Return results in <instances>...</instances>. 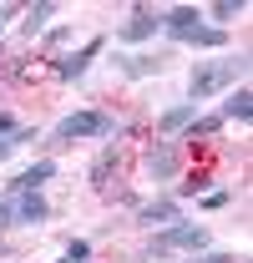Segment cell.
I'll return each instance as SVG.
<instances>
[{
  "mask_svg": "<svg viewBox=\"0 0 253 263\" xmlns=\"http://www.w3.org/2000/svg\"><path fill=\"white\" fill-rule=\"evenodd\" d=\"M183 46H192V51H223L228 46V31H213V26H192L188 35H177Z\"/></svg>",
  "mask_w": 253,
  "mask_h": 263,
  "instance_id": "cell-16",
  "label": "cell"
},
{
  "mask_svg": "<svg viewBox=\"0 0 253 263\" xmlns=\"http://www.w3.org/2000/svg\"><path fill=\"white\" fill-rule=\"evenodd\" d=\"M192 26H203V5H172V10H162V31L172 35H188Z\"/></svg>",
  "mask_w": 253,
  "mask_h": 263,
  "instance_id": "cell-12",
  "label": "cell"
},
{
  "mask_svg": "<svg viewBox=\"0 0 253 263\" xmlns=\"http://www.w3.org/2000/svg\"><path fill=\"white\" fill-rule=\"evenodd\" d=\"M5 132H15V117H10V111H0V137H5Z\"/></svg>",
  "mask_w": 253,
  "mask_h": 263,
  "instance_id": "cell-27",
  "label": "cell"
},
{
  "mask_svg": "<svg viewBox=\"0 0 253 263\" xmlns=\"http://www.w3.org/2000/svg\"><path fill=\"white\" fill-rule=\"evenodd\" d=\"M117 167H122V142H106V147L96 152V162L86 167V182H92V187H106Z\"/></svg>",
  "mask_w": 253,
  "mask_h": 263,
  "instance_id": "cell-11",
  "label": "cell"
},
{
  "mask_svg": "<svg viewBox=\"0 0 253 263\" xmlns=\"http://www.w3.org/2000/svg\"><path fill=\"white\" fill-rule=\"evenodd\" d=\"M243 71H248V56H223V61H197L188 76V101H213L218 91H228L233 81H243Z\"/></svg>",
  "mask_w": 253,
  "mask_h": 263,
  "instance_id": "cell-1",
  "label": "cell"
},
{
  "mask_svg": "<svg viewBox=\"0 0 253 263\" xmlns=\"http://www.w3.org/2000/svg\"><path fill=\"white\" fill-rule=\"evenodd\" d=\"M51 177H56V162H51V157H41V162H35V167H26V172H15V177L5 182V193H0V197H21V193H41V187H46Z\"/></svg>",
  "mask_w": 253,
  "mask_h": 263,
  "instance_id": "cell-8",
  "label": "cell"
},
{
  "mask_svg": "<svg viewBox=\"0 0 253 263\" xmlns=\"http://www.w3.org/2000/svg\"><path fill=\"white\" fill-rule=\"evenodd\" d=\"M223 127H228L223 117H197V122L183 132V142H218V137H223Z\"/></svg>",
  "mask_w": 253,
  "mask_h": 263,
  "instance_id": "cell-18",
  "label": "cell"
},
{
  "mask_svg": "<svg viewBox=\"0 0 253 263\" xmlns=\"http://www.w3.org/2000/svg\"><path fill=\"white\" fill-rule=\"evenodd\" d=\"M21 15H26V21H21V31H26V35H41V31H51V15H56V0H35V5H26Z\"/></svg>",
  "mask_w": 253,
  "mask_h": 263,
  "instance_id": "cell-15",
  "label": "cell"
},
{
  "mask_svg": "<svg viewBox=\"0 0 253 263\" xmlns=\"http://www.w3.org/2000/svg\"><path fill=\"white\" fill-rule=\"evenodd\" d=\"M208 248V228L203 223H172V228H157L152 238H147V248H142V258H172V253H203Z\"/></svg>",
  "mask_w": 253,
  "mask_h": 263,
  "instance_id": "cell-3",
  "label": "cell"
},
{
  "mask_svg": "<svg viewBox=\"0 0 253 263\" xmlns=\"http://www.w3.org/2000/svg\"><path fill=\"white\" fill-rule=\"evenodd\" d=\"M26 142H35V127H15V132H5V137H0V162H5L15 147H26Z\"/></svg>",
  "mask_w": 253,
  "mask_h": 263,
  "instance_id": "cell-20",
  "label": "cell"
},
{
  "mask_svg": "<svg viewBox=\"0 0 253 263\" xmlns=\"http://www.w3.org/2000/svg\"><path fill=\"white\" fill-rule=\"evenodd\" d=\"M61 258H66V263H86V258H92V243H86V238H71Z\"/></svg>",
  "mask_w": 253,
  "mask_h": 263,
  "instance_id": "cell-21",
  "label": "cell"
},
{
  "mask_svg": "<svg viewBox=\"0 0 253 263\" xmlns=\"http://www.w3.org/2000/svg\"><path fill=\"white\" fill-rule=\"evenodd\" d=\"M127 122H117V117H106V111H71V117H61L56 122V132H51V147H71V142H81V137H106V142H117V137H127Z\"/></svg>",
  "mask_w": 253,
  "mask_h": 263,
  "instance_id": "cell-2",
  "label": "cell"
},
{
  "mask_svg": "<svg viewBox=\"0 0 253 263\" xmlns=\"http://www.w3.org/2000/svg\"><path fill=\"white\" fill-rule=\"evenodd\" d=\"M117 71H122L127 81H142V76H157V71H162V56L132 51V56H117Z\"/></svg>",
  "mask_w": 253,
  "mask_h": 263,
  "instance_id": "cell-14",
  "label": "cell"
},
{
  "mask_svg": "<svg viewBox=\"0 0 253 263\" xmlns=\"http://www.w3.org/2000/svg\"><path fill=\"white\" fill-rule=\"evenodd\" d=\"M188 263H243V258H233V253H213V248H203V253H192Z\"/></svg>",
  "mask_w": 253,
  "mask_h": 263,
  "instance_id": "cell-23",
  "label": "cell"
},
{
  "mask_svg": "<svg viewBox=\"0 0 253 263\" xmlns=\"http://www.w3.org/2000/svg\"><path fill=\"white\" fill-rule=\"evenodd\" d=\"M106 51V35H92L86 46H76V51H61V56H51V71L61 76V81H81L86 71H92V61Z\"/></svg>",
  "mask_w": 253,
  "mask_h": 263,
  "instance_id": "cell-5",
  "label": "cell"
},
{
  "mask_svg": "<svg viewBox=\"0 0 253 263\" xmlns=\"http://www.w3.org/2000/svg\"><path fill=\"white\" fill-rule=\"evenodd\" d=\"M192 122H197V106H192V101H177V106L157 111V137H172V142H177Z\"/></svg>",
  "mask_w": 253,
  "mask_h": 263,
  "instance_id": "cell-10",
  "label": "cell"
},
{
  "mask_svg": "<svg viewBox=\"0 0 253 263\" xmlns=\"http://www.w3.org/2000/svg\"><path fill=\"white\" fill-rule=\"evenodd\" d=\"M21 10H26V5H0V31H5V26H10V21H15Z\"/></svg>",
  "mask_w": 253,
  "mask_h": 263,
  "instance_id": "cell-26",
  "label": "cell"
},
{
  "mask_svg": "<svg viewBox=\"0 0 253 263\" xmlns=\"http://www.w3.org/2000/svg\"><path fill=\"white\" fill-rule=\"evenodd\" d=\"M157 31H162V10H152V5H137L122 26H117V46H142V41H152Z\"/></svg>",
  "mask_w": 253,
  "mask_h": 263,
  "instance_id": "cell-6",
  "label": "cell"
},
{
  "mask_svg": "<svg viewBox=\"0 0 253 263\" xmlns=\"http://www.w3.org/2000/svg\"><path fill=\"white\" fill-rule=\"evenodd\" d=\"M183 223V202L177 197H152V202H137V228L157 233V228H172Z\"/></svg>",
  "mask_w": 253,
  "mask_h": 263,
  "instance_id": "cell-7",
  "label": "cell"
},
{
  "mask_svg": "<svg viewBox=\"0 0 253 263\" xmlns=\"http://www.w3.org/2000/svg\"><path fill=\"white\" fill-rule=\"evenodd\" d=\"M223 122H238V127H248V117H253V91L238 81V91H228L223 97V111H218Z\"/></svg>",
  "mask_w": 253,
  "mask_h": 263,
  "instance_id": "cell-13",
  "label": "cell"
},
{
  "mask_svg": "<svg viewBox=\"0 0 253 263\" xmlns=\"http://www.w3.org/2000/svg\"><path fill=\"white\" fill-rule=\"evenodd\" d=\"M15 228V208H10V197H0V233Z\"/></svg>",
  "mask_w": 253,
  "mask_h": 263,
  "instance_id": "cell-25",
  "label": "cell"
},
{
  "mask_svg": "<svg viewBox=\"0 0 253 263\" xmlns=\"http://www.w3.org/2000/svg\"><path fill=\"white\" fill-rule=\"evenodd\" d=\"M243 10H248V0H213L203 10V21H213V31H228V21H238Z\"/></svg>",
  "mask_w": 253,
  "mask_h": 263,
  "instance_id": "cell-17",
  "label": "cell"
},
{
  "mask_svg": "<svg viewBox=\"0 0 253 263\" xmlns=\"http://www.w3.org/2000/svg\"><path fill=\"white\" fill-rule=\"evenodd\" d=\"M10 208H15V228H41L51 218L46 193H21V197H10Z\"/></svg>",
  "mask_w": 253,
  "mask_h": 263,
  "instance_id": "cell-9",
  "label": "cell"
},
{
  "mask_svg": "<svg viewBox=\"0 0 253 263\" xmlns=\"http://www.w3.org/2000/svg\"><path fill=\"white\" fill-rule=\"evenodd\" d=\"M203 193H213V172H188V182H177V202L183 197H203Z\"/></svg>",
  "mask_w": 253,
  "mask_h": 263,
  "instance_id": "cell-19",
  "label": "cell"
},
{
  "mask_svg": "<svg viewBox=\"0 0 253 263\" xmlns=\"http://www.w3.org/2000/svg\"><path fill=\"white\" fill-rule=\"evenodd\" d=\"M66 41H71V26H51V31H46V46H51V51L66 46Z\"/></svg>",
  "mask_w": 253,
  "mask_h": 263,
  "instance_id": "cell-24",
  "label": "cell"
},
{
  "mask_svg": "<svg viewBox=\"0 0 253 263\" xmlns=\"http://www.w3.org/2000/svg\"><path fill=\"white\" fill-rule=\"evenodd\" d=\"M228 202H233V193H228V187H213V193H203V208H208V213H218V208H228Z\"/></svg>",
  "mask_w": 253,
  "mask_h": 263,
  "instance_id": "cell-22",
  "label": "cell"
},
{
  "mask_svg": "<svg viewBox=\"0 0 253 263\" xmlns=\"http://www.w3.org/2000/svg\"><path fill=\"white\" fill-rule=\"evenodd\" d=\"M61 263H66V258H61Z\"/></svg>",
  "mask_w": 253,
  "mask_h": 263,
  "instance_id": "cell-28",
  "label": "cell"
},
{
  "mask_svg": "<svg viewBox=\"0 0 253 263\" xmlns=\"http://www.w3.org/2000/svg\"><path fill=\"white\" fill-rule=\"evenodd\" d=\"M142 172H147V182H172V177L183 172V147H177L172 137L147 142V152H142Z\"/></svg>",
  "mask_w": 253,
  "mask_h": 263,
  "instance_id": "cell-4",
  "label": "cell"
}]
</instances>
